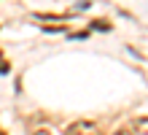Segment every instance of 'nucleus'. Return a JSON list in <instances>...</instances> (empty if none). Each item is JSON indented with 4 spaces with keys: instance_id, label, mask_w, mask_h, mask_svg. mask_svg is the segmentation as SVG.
Here are the masks:
<instances>
[{
    "instance_id": "obj_1",
    "label": "nucleus",
    "mask_w": 148,
    "mask_h": 135,
    "mask_svg": "<svg viewBox=\"0 0 148 135\" xmlns=\"http://www.w3.org/2000/svg\"><path fill=\"white\" fill-rule=\"evenodd\" d=\"M65 135H102L100 124L97 122H89V119H81V122H73L65 127Z\"/></svg>"
},
{
    "instance_id": "obj_2",
    "label": "nucleus",
    "mask_w": 148,
    "mask_h": 135,
    "mask_svg": "<svg viewBox=\"0 0 148 135\" xmlns=\"http://www.w3.org/2000/svg\"><path fill=\"white\" fill-rule=\"evenodd\" d=\"M127 132L129 135H148V116H143V119H132L127 124Z\"/></svg>"
},
{
    "instance_id": "obj_3",
    "label": "nucleus",
    "mask_w": 148,
    "mask_h": 135,
    "mask_svg": "<svg viewBox=\"0 0 148 135\" xmlns=\"http://www.w3.org/2000/svg\"><path fill=\"white\" fill-rule=\"evenodd\" d=\"M0 73H8V62L3 60V51H0Z\"/></svg>"
},
{
    "instance_id": "obj_4",
    "label": "nucleus",
    "mask_w": 148,
    "mask_h": 135,
    "mask_svg": "<svg viewBox=\"0 0 148 135\" xmlns=\"http://www.w3.org/2000/svg\"><path fill=\"white\" fill-rule=\"evenodd\" d=\"M32 135H51V132H49V130H35Z\"/></svg>"
},
{
    "instance_id": "obj_5",
    "label": "nucleus",
    "mask_w": 148,
    "mask_h": 135,
    "mask_svg": "<svg viewBox=\"0 0 148 135\" xmlns=\"http://www.w3.org/2000/svg\"><path fill=\"white\" fill-rule=\"evenodd\" d=\"M0 135H5V132H3V130H0Z\"/></svg>"
}]
</instances>
